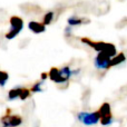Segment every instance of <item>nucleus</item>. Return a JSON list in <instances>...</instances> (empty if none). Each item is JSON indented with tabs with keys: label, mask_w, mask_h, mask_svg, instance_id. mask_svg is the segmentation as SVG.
Segmentation results:
<instances>
[{
	"label": "nucleus",
	"mask_w": 127,
	"mask_h": 127,
	"mask_svg": "<svg viewBox=\"0 0 127 127\" xmlns=\"http://www.w3.org/2000/svg\"><path fill=\"white\" fill-rule=\"evenodd\" d=\"M30 89H28V88H22L21 90V94H20V97L19 98L21 99V100H26L27 98H28L29 96H30Z\"/></svg>",
	"instance_id": "nucleus-16"
},
{
	"label": "nucleus",
	"mask_w": 127,
	"mask_h": 127,
	"mask_svg": "<svg viewBox=\"0 0 127 127\" xmlns=\"http://www.w3.org/2000/svg\"><path fill=\"white\" fill-rule=\"evenodd\" d=\"M99 115H100V118L101 117H106V116H110L112 115V109H110V105L108 103H104L103 105L99 107L98 109Z\"/></svg>",
	"instance_id": "nucleus-8"
},
{
	"label": "nucleus",
	"mask_w": 127,
	"mask_h": 127,
	"mask_svg": "<svg viewBox=\"0 0 127 127\" xmlns=\"http://www.w3.org/2000/svg\"><path fill=\"white\" fill-rule=\"evenodd\" d=\"M47 76H49L47 72H42V74H41V80H45V79L47 78Z\"/></svg>",
	"instance_id": "nucleus-18"
},
{
	"label": "nucleus",
	"mask_w": 127,
	"mask_h": 127,
	"mask_svg": "<svg viewBox=\"0 0 127 127\" xmlns=\"http://www.w3.org/2000/svg\"><path fill=\"white\" fill-rule=\"evenodd\" d=\"M77 118H78V121L80 122V123H83L84 125L92 126V125H96L98 122H100V115H99L98 110L93 112V113L80 112L77 114Z\"/></svg>",
	"instance_id": "nucleus-3"
},
{
	"label": "nucleus",
	"mask_w": 127,
	"mask_h": 127,
	"mask_svg": "<svg viewBox=\"0 0 127 127\" xmlns=\"http://www.w3.org/2000/svg\"><path fill=\"white\" fill-rule=\"evenodd\" d=\"M30 90L32 93H40L42 92V88H41V81H37V83L35 84V85L32 86V87L30 88Z\"/></svg>",
	"instance_id": "nucleus-17"
},
{
	"label": "nucleus",
	"mask_w": 127,
	"mask_h": 127,
	"mask_svg": "<svg viewBox=\"0 0 127 127\" xmlns=\"http://www.w3.org/2000/svg\"><path fill=\"white\" fill-rule=\"evenodd\" d=\"M28 28L35 33H41L46 30V25L44 22L41 24L38 21H30L28 24Z\"/></svg>",
	"instance_id": "nucleus-6"
},
{
	"label": "nucleus",
	"mask_w": 127,
	"mask_h": 127,
	"mask_svg": "<svg viewBox=\"0 0 127 127\" xmlns=\"http://www.w3.org/2000/svg\"><path fill=\"white\" fill-rule=\"evenodd\" d=\"M85 20L83 18H78V17H70L68 19V25L69 26H78V25H81V24H86L84 22Z\"/></svg>",
	"instance_id": "nucleus-12"
},
{
	"label": "nucleus",
	"mask_w": 127,
	"mask_h": 127,
	"mask_svg": "<svg viewBox=\"0 0 127 127\" xmlns=\"http://www.w3.org/2000/svg\"><path fill=\"white\" fill-rule=\"evenodd\" d=\"M126 60V57H125V54L124 53H119L118 55H115L114 58L112 57V62H110V66L114 67V66H117L119 64L124 63Z\"/></svg>",
	"instance_id": "nucleus-9"
},
{
	"label": "nucleus",
	"mask_w": 127,
	"mask_h": 127,
	"mask_svg": "<svg viewBox=\"0 0 127 127\" xmlns=\"http://www.w3.org/2000/svg\"><path fill=\"white\" fill-rule=\"evenodd\" d=\"M10 22V30L6 33V38L7 39H13L16 36L19 35V32L22 30V27H24V20L21 19L18 16H12L9 20Z\"/></svg>",
	"instance_id": "nucleus-2"
},
{
	"label": "nucleus",
	"mask_w": 127,
	"mask_h": 127,
	"mask_svg": "<svg viewBox=\"0 0 127 127\" xmlns=\"http://www.w3.org/2000/svg\"><path fill=\"white\" fill-rule=\"evenodd\" d=\"M8 79H9L8 72L0 70V86H1V87H3L4 84L7 83V80H8Z\"/></svg>",
	"instance_id": "nucleus-13"
},
{
	"label": "nucleus",
	"mask_w": 127,
	"mask_h": 127,
	"mask_svg": "<svg viewBox=\"0 0 127 127\" xmlns=\"http://www.w3.org/2000/svg\"><path fill=\"white\" fill-rule=\"evenodd\" d=\"M1 127H17L22 124V118L19 115H11L10 109L6 110V115L1 117Z\"/></svg>",
	"instance_id": "nucleus-4"
},
{
	"label": "nucleus",
	"mask_w": 127,
	"mask_h": 127,
	"mask_svg": "<svg viewBox=\"0 0 127 127\" xmlns=\"http://www.w3.org/2000/svg\"><path fill=\"white\" fill-rule=\"evenodd\" d=\"M113 123V115L110 116H106V117H101L100 118V124L104 126H107V125H110Z\"/></svg>",
	"instance_id": "nucleus-15"
},
{
	"label": "nucleus",
	"mask_w": 127,
	"mask_h": 127,
	"mask_svg": "<svg viewBox=\"0 0 127 127\" xmlns=\"http://www.w3.org/2000/svg\"><path fill=\"white\" fill-rule=\"evenodd\" d=\"M81 42L90 46L93 49H95L96 51H104V53L108 54L110 57H114L116 55V47L113 44H109V42H104V41H94V40L89 39V38L83 37L80 39Z\"/></svg>",
	"instance_id": "nucleus-1"
},
{
	"label": "nucleus",
	"mask_w": 127,
	"mask_h": 127,
	"mask_svg": "<svg viewBox=\"0 0 127 127\" xmlns=\"http://www.w3.org/2000/svg\"><path fill=\"white\" fill-rule=\"evenodd\" d=\"M21 90H22V87H17V88L10 89L8 93V99L9 100H13L16 98H19L20 94H21Z\"/></svg>",
	"instance_id": "nucleus-10"
},
{
	"label": "nucleus",
	"mask_w": 127,
	"mask_h": 127,
	"mask_svg": "<svg viewBox=\"0 0 127 127\" xmlns=\"http://www.w3.org/2000/svg\"><path fill=\"white\" fill-rule=\"evenodd\" d=\"M53 19H54V12H53V11H48V12L44 16V21H42V22H44V24L47 26V25L51 24Z\"/></svg>",
	"instance_id": "nucleus-14"
},
{
	"label": "nucleus",
	"mask_w": 127,
	"mask_h": 127,
	"mask_svg": "<svg viewBox=\"0 0 127 127\" xmlns=\"http://www.w3.org/2000/svg\"><path fill=\"white\" fill-rule=\"evenodd\" d=\"M72 72H74V71H71L69 67H63L62 69H60V76H62L63 83H66V81H67L68 79L71 77Z\"/></svg>",
	"instance_id": "nucleus-11"
},
{
	"label": "nucleus",
	"mask_w": 127,
	"mask_h": 127,
	"mask_svg": "<svg viewBox=\"0 0 127 127\" xmlns=\"http://www.w3.org/2000/svg\"><path fill=\"white\" fill-rule=\"evenodd\" d=\"M49 78L56 84H62L63 83V79H62V76H60V70L56 67H53L49 71Z\"/></svg>",
	"instance_id": "nucleus-7"
},
{
	"label": "nucleus",
	"mask_w": 127,
	"mask_h": 127,
	"mask_svg": "<svg viewBox=\"0 0 127 127\" xmlns=\"http://www.w3.org/2000/svg\"><path fill=\"white\" fill-rule=\"evenodd\" d=\"M110 62H112V57L104 51H99L95 57V66L97 69H109L112 67Z\"/></svg>",
	"instance_id": "nucleus-5"
}]
</instances>
